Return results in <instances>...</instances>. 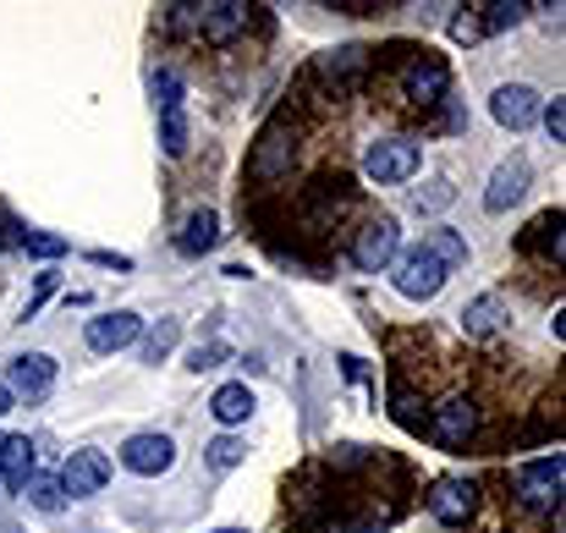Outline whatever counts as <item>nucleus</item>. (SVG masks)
<instances>
[{"instance_id":"nucleus-1","label":"nucleus","mask_w":566,"mask_h":533,"mask_svg":"<svg viewBox=\"0 0 566 533\" xmlns=\"http://www.w3.org/2000/svg\"><path fill=\"white\" fill-rule=\"evenodd\" d=\"M292 166H297V127H292V116L281 111V116H270V122L259 127V138H253V149H248V181L275 187V181L292 177Z\"/></svg>"},{"instance_id":"nucleus-2","label":"nucleus","mask_w":566,"mask_h":533,"mask_svg":"<svg viewBox=\"0 0 566 533\" xmlns=\"http://www.w3.org/2000/svg\"><path fill=\"white\" fill-rule=\"evenodd\" d=\"M562 484H566V457L551 451L539 462H523L512 473V490H517V506H528L534 518H562Z\"/></svg>"},{"instance_id":"nucleus-3","label":"nucleus","mask_w":566,"mask_h":533,"mask_svg":"<svg viewBox=\"0 0 566 533\" xmlns=\"http://www.w3.org/2000/svg\"><path fill=\"white\" fill-rule=\"evenodd\" d=\"M446 264L418 242V248H407V253H396V264H390V281H396V292L407 297V303H429V297H440V286H446Z\"/></svg>"},{"instance_id":"nucleus-4","label":"nucleus","mask_w":566,"mask_h":533,"mask_svg":"<svg viewBox=\"0 0 566 533\" xmlns=\"http://www.w3.org/2000/svg\"><path fill=\"white\" fill-rule=\"evenodd\" d=\"M446 94H451V66L434 50L407 55V66H401V100L418 105V111H429V105H446Z\"/></svg>"},{"instance_id":"nucleus-5","label":"nucleus","mask_w":566,"mask_h":533,"mask_svg":"<svg viewBox=\"0 0 566 533\" xmlns=\"http://www.w3.org/2000/svg\"><path fill=\"white\" fill-rule=\"evenodd\" d=\"M423 435H429L440 451H462V446H473V435H479V401H473V396H446V401H434Z\"/></svg>"},{"instance_id":"nucleus-6","label":"nucleus","mask_w":566,"mask_h":533,"mask_svg":"<svg viewBox=\"0 0 566 533\" xmlns=\"http://www.w3.org/2000/svg\"><path fill=\"white\" fill-rule=\"evenodd\" d=\"M396 253H401V226H396L390 215H375V220H364V226L353 231V264H358L364 275L390 270Z\"/></svg>"},{"instance_id":"nucleus-7","label":"nucleus","mask_w":566,"mask_h":533,"mask_svg":"<svg viewBox=\"0 0 566 533\" xmlns=\"http://www.w3.org/2000/svg\"><path fill=\"white\" fill-rule=\"evenodd\" d=\"M369 72H375V50H364V44H336V50H325V55L314 61V77H319L331 94L358 88Z\"/></svg>"},{"instance_id":"nucleus-8","label":"nucleus","mask_w":566,"mask_h":533,"mask_svg":"<svg viewBox=\"0 0 566 533\" xmlns=\"http://www.w3.org/2000/svg\"><path fill=\"white\" fill-rule=\"evenodd\" d=\"M418 144L412 138H375L369 144V155H364V171H369V181H379V187H396V181H412L418 177Z\"/></svg>"},{"instance_id":"nucleus-9","label":"nucleus","mask_w":566,"mask_h":533,"mask_svg":"<svg viewBox=\"0 0 566 533\" xmlns=\"http://www.w3.org/2000/svg\"><path fill=\"white\" fill-rule=\"evenodd\" d=\"M171 462H177V440L160 435V429H144L122 446V468L138 473V479H160V473H171Z\"/></svg>"},{"instance_id":"nucleus-10","label":"nucleus","mask_w":566,"mask_h":533,"mask_svg":"<svg viewBox=\"0 0 566 533\" xmlns=\"http://www.w3.org/2000/svg\"><path fill=\"white\" fill-rule=\"evenodd\" d=\"M423 501H429L434 523H446V529H462V523H473V512H479V490H473L468 479H434Z\"/></svg>"},{"instance_id":"nucleus-11","label":"nucleus","mask_w":566,"mask_h":533,"mask_svg":"<svg viewBox=\"0 0 566 533\" xmlns=\"http://www.w3.org/2000/svg\"><path fill=\"white\" fill-rule=\"evenodd\" d=\"M303 209H308L314 226H336V215L353 209V181H347V171H319L314 187H303Z\"/></svg>"},{"instance_id":"nucleus-12","label":"nucleus","mask_w":566,"mask_h":533,"mask_svg":"<svg viewBox=\"0 0 566 533\" xmlns=\"http://www.w3.org/2000/svg\"><path fill=\"white\" fill-rule=\"evenodd\" d=\"M111 484V457L105 451H72L66 457V468H61V490L72 495V501H88V495H99Z\"/></svg>"},{"instance_id":"nucleus-13","label":"nucleus","mask_w":566,"mask_h":533,"mask_svg":"<svg viewBox=\"0 0 566 533\" xmlns=\"http://www.w3.org/2000/svg\"><path fill=\"white\" fill-rule=\"evenodd\" d=\"M192 28H198V39L203 44H231V39H242V28H248V6L242 0H220V6H192Z\"/></svg>"},{"instance_id":"nucleus-14","label":"nucleus","mask_w":566,"mask_h":533,"mask_svg":"<svg viewBox=\"0 0 566 533\" xmlns=\"http://www.w3.org/2000/svg\"><path fill=\"white\" fill-rule=\"evenodd\" d=\"M539 94L528 88V83H506V88H495V100H490V116L506 127V133H528L534 122H539Z\"/></svg>"},{"instance_id":"nucleus-15","label":"nucleus","mask_w":566,"mask_h":533,"mask_svg":"<svg viewBox=\"0 0 566 533\" xmlns=\"http://www.w3.org/2000/svg\"><path fill=\"white\" fill-rule=\"evenodd\" d=\"M144 336V320L133 314V309H116V314H99V320H88V331H83V342H88V353H122V347H133Z\"/></svg>"},{"instance_id":"nucleus-16","label":"nucleus","mask_w":566,"mask_h":533,"mask_svg":"<svg viewBox=\"0 0 566 533\" xmlns=\"http://www.w3.org/2000/svg\"><path fill=\"white\" fill-rule=\"evenodd\" d=\"M457 320H462V331H468L473 342H490V336H501V331L512 325V303H506L501 292H484V297H473Z\"/></svg>"},{"instance_id":"nucleus-17","label":"nucleus","mask_w":566,"mask_h":533,"mask_svg":"<svg viewBox=\"0 0 566 533\" xmlns=\"http://www.w3.org/2000/svg\"><path fill=\"white\" fill-rule=\"evenodd\" d=\"M11 396H44L50 385H55V357L50 353H22L11 357V368H6V379H0Z\"/></svg>"},{"instance_id":"nucleus-18","label":"nucleus","mask_w":566,"mask_h":533,"mask_svg":"<svg viewBox=\"0 0 566 533\" xmlns=\"http://www.w3.org/2000/svg\"><path fill=\"white\" fill-rule=\"evenodd\" d=\"M523 192H528V160H523V155H512V160H501V166H495L490 192H484V209H490V215H506Z\"/></svg>"},{"instance_id":"nucleus-19","label":"nucleus","mask_w":566,"mask_h":533,"mask_svg":"<svg viewBox=\"0 0 566 533\" xmlns=\"http://www.w3.org/2000/svg\"><path fill=\"white\" fill-rule=\"evenodd\" d=\"M28 479H33V440L28 435H0V484L22 495Z\"/></svg>"},{"instance_id":"nucleus-20","label":"nucleus","mask_w":566,"mask_h":533,"mask_svg":"<svg viewBox=\"0 0 566 533\" xmlns=\"http://www.w3.org/2000/svg\"><path fill=\"white\" fill-rule=\"evenodd\" d=\"M523 253H539L545 264H556L562 270V209H551V215H539L528 231H523V242H517Z\"/></svg>"},{"instance_id":"nucleus-21","label":"nucleus","mask_w":566,"mask_h":533,"mask_svg":"<svg viewBox=\"0 0 566 533\" xmlns=\"http://www.w3.org/2000/svg\"><path fill=\"white\" fill-rule=\"evenodd\" d=\"M209 412H214L226 429H237V424L253 418V390H248L242 379H231V385H220V390L209 396Z\"/></svg>"},{"instance_id":"nucleus-22","label":"nucleus","mask_w":566,"mask_h":533,"mask_svg":"<svg viewBox=\"0 0 566 533\" xmlns=\"http://www.w3.org/2000/svg\"><path fill=\"white\" fill-rule=\"evenodd\" d=\"M214 242H220V215H214V209H192L182 237H177V248H182L188 259H198V253H209Z\"/></svg>"},{"instance_id":"nucleus-23","label":"nucleus","mask_w":566,"mask_h":533,"mask_svg":"<svg viewBox=\"0 0 566 533\" xmlns=\"http://www.w3.org/2000/svg\"><path fill=\"white\" fill-rule=\"evenodd\" d=\"M423 248H429L446 270H462V264H468V237H462V231H451V226L429 231V237H423Z\"/></svg>"},{"instance_id":"nucleus-24","label":"nucleus","mask_w":566,"mask_h":533,"mask_svg":"<svg viewBox=\"0 0 566 533\" xmlns=\"http://www.w3.org/2000/svg\"><path fill=\"white\" fill-rule=\"evenodd\" d=\"M149 94H155V111H177L182 94H188V83H182L177 66H155V72H149Z\"/></svg>"},{"instance_id":"nucleus-25","label":"nucleus","mask_w":566,"mask_h":533,"mask_svg":"<svg viewBox=\"0 0 566 533\" xmlns=\"http://www.w3.org/2000/svg\"><path fill=\"white\" fill-rule=\"evenodd\" d=\"M242 457H248V440H237V435H220V440H209V446H203L209 473H231Z\"/></svg>"},{"instance_id":"nucleus-26","label":"nucleus","mask_w":566,"mask_h":533,"mask_svg":"<svg viewBox=\"0 0 566 533\" xmlns=\"http://www.w3.org/2000/svg\"><path fill=\"white\" fill-rule=\"evenodd\" d=\"M160 144H166L171 160L188 155V111H182V105H177V111H160Z\"/></svg>"},{"instance_id":"nucleus-27","label":"nucleus","mask_w":566,"mask_h":533,"mask_svg":"<svg viewBox=\"0 0 566 533\" xmlns=\"http://www.w3.org/2000/svg\"><path fill=\"white\" fill-rule=\"evenodd\" d=\"M177 342H182V320H160V325L144 336V363H166Z\"/></svg>"},{"instance_id":"nucleus-28","label":"nucleus","mask_w":566,"mask_h":533,"mask_svg":"<svg viewBox=\"0 0 566 533\" xmlns=\"http://www.w3.org/2000/svg\"><path fill=\"white\" fill-rule=\"evenodd\" d=\"M523 17H528V6H523V0H495V6H484L479 28H484V33H506V28H517Z\"/></svg>"},{"instance_id":"nucleus-29","label":"nucleus","mask_w":566,"mask_h":533,"mask_svg":"<svg viewBox=\"0 0 566 533\" xmlns=\"http://www.w3.org/2000/svg\"><path fill=\"white\" fill-rule=\"evenodd\" d=\"M22 495H28V506H33V512H44V518L66 506V490H61V479H28V490H22Z\"/></svg>"},{"instance_id":"nucleus-30","label":"nucleus","mask_w":566,"mask_h":533,"mask_svg":"<svg viewBox=\"0 0 566 533\" xmlns=\"http://www.w3.org/2000/svg\"><path fill=\"white\" fill-rule=\"evenodd\" d=\"M451 198H457V187H451L446 177H434V181H423V187H412V209H418V215H440V209H446Z\"/></svg>"},{"instance_id":"nucleus-31","label":"nucleus","mask_w":566,"mask_h":533,"mask_svg":"<svg viewBox=\"0 0 566 533\" xmlns=\"http://www.w3.org/2000/svg\"><path fill=\"white\" fill-rule=\"evenodd\" d=\"M22 248L39 253V259H61V253H66V242H61V237H44V231H22Z\"/></svg>"},{"instance_id":"nucleus-32","label":"nucleus","mask_w":566,"mask_h":533,"mask_svg":"<svg viewBox=\"0 0 566 533\" xmlns=\"http://www.w3.org/2000/svg\"><path fill=\"white\" fill-rule=\"evenodd\" d=\"M539 122H545V133H551L556 144H562V138H566V105H562V100H551V105H539Z\"/></svg>"},{"instance_id":"nucleus-33","label":"nucleus","mask_w":566,"mask_h":533,"mask_svg":"<svg viewBox=\"0 0 566 533\" xmlns=\"http://www.w3.org/2000/svg\"><path fill=\"white\" fill-rule=\"evenodd\" d=\"M220 357H226V347H220V342H209V347H192L188 368H198V374H203V368H214V363H220Z\"/></svg>"},{"instance_id":"nucleus-34","label":"nucleus","mask_w":566,"mask_h":533,"mask_svg":"<svg viewBox=\"0 0 566 533\" xmlns=\"http://www.w3.org/2000/svg\"><path fill=\"white\" fill-rule=\"evenodd\" d=\"M451 39H457V44H473V39H484L479 17H457V22H451Z\"/></svg>"},{"instance_id":"nucleus-35","label":"nucleus","mask_w":566,"mask_h":533,"mask_svg":"<svg viewBox=\"0 0 566 533\" xmlns=\"http://www.w3.org/2000/svg\"><path fill=\"white\" fill-rule=\"evenodd\" d=\"M88 259H94V264H105V270H133V259H127V253H105V248H99V253H88Z\"/></svg>"},{"instance_id":"nucleus-36","label":"nucleus","mask_w":566,"mask_h":533,"mask_svg":"<svg viewBox=\"0 0 566 533\" xmlns=\"http://www.w3.org/2000/svg\"><path fill=\"white\" fill-rule=\"evenodd\" d=\"M50 292H55V275H39V292L28 297V314H39V303H44Z\"/></svg>"},{"instance_id":"nucleus-37","label":"nucleus","mask_w":566,"mask_h":533,"mask_svg":"<svg viewBox=\"0 0 566 533\" xmlns=\"http://www.w3.org/2000/svg\"><path fill=\"white\" fill-rule=\"evenodd\" d=\"M11 401H17V396H11V390H6V385H0V418H6V412H11Z\"/></svg>"},{"instance_id":"nucleus-38","label":"nucleus","mask_w":566,"mask_h":533,"mask_svg":"<svg viewBox=\"0 0 566 533\" xmlns=\"http://www.w3.org/2000/svg\"><path fill=\"white\" fill-rule=\"evenodd\" d=\"M209 533H248V529H209Z\"/></svg>"}]
</instances>
